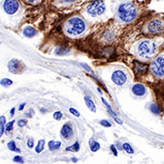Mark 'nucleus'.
I'll list each match as a JSON object with an SVG mask.
<instances>
[{"label":"nucleus","mask_w":164,"mask_h":164,"mask_svg":"<svg viewBox=\"0 0 164 164\" xmlns=\"http://www.w3.org/2000/svg\"><path fill=\"white\" fill-rule=\"evenodd\" d=\"M62 3H66V4H71V3H74L76 2L77 0H60Z\"/></svg>","instance_id":"obj_35"},{"label":"nucleus","mask_w":164,"mask_h":164,"mask_svg":"<svg viewBox=\"0 0 164 164\" xmlns=\"http://www.w3.org/2000/svg\"><path fill=\"white\" fill-rule=\"evenodd\" d=\"M150 69L156 78H164V54H160L151 61Z\"/></svg>","instance_id":"obj_5"},{"label":"nucleus","mask_w":164,"mask_h":164,"mask_svg":"<svg viewBox=\"0 0 164 164\" xmlns=\"http://www.w3.org/2000/svg\"><path fill=\"white\" fill-rule=\"evenodd\" d=\"M150 111H152V112L155 113V114H160V112H161V110H160L159 107L157 106V104H151Z\"/></svg>","instance_id":"obj_26"},{"label":"nucleus","mask_w":164,"mask_h":164,"mask_svg":"<svg viewBox=\"0 0 164 164\" xmlns=\"http://www.w3.org/2000/svg\"><path fill=\"white\" fill-rule=\"evenodd\" d=\"M8 148L11 151H15V152H17V153H19V152H20V150L17 149V147H16V145L14 140H11V141H9L8 143Z\"/></svg>","instance_id":"obj_21"},{"label":"nucleus","mask_w":164,"mask_h":164,"mask_svg":"<svg viewBox=\"0 0 164 164\" xmlns=\"http://www.w3.org/2000/svg\"><path fill=\"white\" fill-rule=\"evenodd\" d=\"M12 84H13V81L9 79H3L0 80V85L3 86V87H5L11 86Z\"/></svg>","instance_id":"obj_25"},{"label":"nucleus","mask_w":164,"mask_h":164,"mask_svg":"<svg viewBox=\"0 0 164 164\" xmlns=\"http://www.w3.org/2000/svg\"><path fill=\"white\" fill-rule=\"evenodd\" d=\"M44 147H45V140L44 139H40V140H38V142L37 146H36V149H35V150H36L37 153H40V152L43 151Z\"/></svg>","instance_id":"obj_19"},{"label":"nucleus","mask_w":164,"mask_h":164,"mask_svg":"<svg viewBox=\"0 0 164 164\" xmlns=\"http://www.w3.org/2000/svg\"><path fill=\"white\" fill-rule=\"evenodd\" d=\"M25 106H26V104H25V103L20 104V106L18 107V109H19V110H23V109H24V108H25Z\"/></svg>","instance_id":"obj_38"},{"label":"nucleus","mask_w":164,"mask_h":164,"mask_svg":"<svg viewBox=\"0 0 164 164\" xmlns=\"http://www.w3.org/2000/svg\"><path fill=\"white\" fill-rule=\"evenodd\" d=\"M111 79L116 85L122 86L127 82V75L122 70H116L112 73L111 76Z\"/></svg>","instance_id":"obj_9"},{"label":"nucleus","mask_w":164,"mask_h":164,"mask_svg":"<svg viewBox=\"0 0 164 164\" xmlns=\"http://www.w3.org/2000/svg\"><path fill=\"white\" fill-rule=\"evenodd\" d=\"M14 113H15V108H12V109H11V110H10V115L13 116Z\"/></svg>","instance_id":"obj_39"},{"label":"nucleus","mask_w":164,"mask_h":164,"mask_svg":"<svg viewBox=\"0 0 164 164\" xmlns=\"http://www.w3.org/2000/svg\"><path fill=\"white\" fill-rule=\"evenodd\" d=\"M13 161L14 162H17V163H24V160H23V158L19 155H16L13 158Z\"/></svg>","instance_id":"obj_29"},{"label":"nucleus","mask_w":164,"mask_h":164,"mask_svg":"<svg viewBox=\"0 0 164 164\" xmlns=\"http://www.w3.org/2000/svg\"><path fill=\"white\" fill-rule=\"evenodd\" d=\"M84 100H85V103L87 105V109H89L90 111H92V112H96L97 111V108H96V105L94 104V102H93V100L91 99V98L90 97H84Z\"/></svg>","instance_id":"obj_14"},{"label":"nucleus","mask_w":164,"mask_h":164,"mask_svg":"<svg viewBox=\"0 0 164 164\" xmlns=\"http://www.w3.org/2000/svg\"><path fill=\"white\" fill-rule=\"evenodd\" d=\"M25 1L28 4H37L39 0H25Z\"/></svg>","instance_id":"obj_37"},{"label":"nucleus","mask_w":164,"mask_h":164,"mask_svg":"<svg viewBox=\"0 0 164 164\" xmlns=\"http://www.w3.org/2000/svg\"><path fill=\"white\" fill-rule=\"evenodd\" d=\"M101 100H102V102L104 103V105H105V106H106L107 108H108V109L109 110V113L111 114V115H112L113 116V118H114V120H116V122H118L119 123V124H122V121L118 118V117H117V115H116V113L114 112V111H113V109H112V108H111L110 106H109V104L106 101V99H105L104 98H101Z\"/></svg>","instance_id":"obj_15"},{"label":"nucleus","mask_w":164,"mask_h":164,"mask_svg":"<svg viewBox=\"0 0 164 164\" xmlns=\"http://www.w3.org/2000/svg\"><path fill=\"white\" fill-rule=\"evenodd\" d=\"M27 147L28 148H33L34 147V139H32V138H29L28 139H27Z\"/></svg>","instance_id":"obj_33"},{"label":"nucleus","mask_w":164,"mask_h":164,"mask_svg":"<svg viewBox=\"0 0 164 164\" xmlns=\"http://www.w3.org/2000/svg\"><path fill=\"white\" fill-rule=\"evenodd\" d=\"M86 10L87 14L93 17L99 16L103 15L106 11V4L104 0H91L87 5Z\"/></svg>","instance_id":"obj_4"},{"label":"nucleus","mask_w":164,"mask_h":164,"mask_svg":"<svg viewBox=\"0 0 164 164\" xmlns=\"http://www.w3.org/2000/svg\"><path fill=\"white\" fill-rule=\"evenodd\" d=\"M0 43H1V42H0Z\"/></svg>","instance_id":"obj_40"},{"label":"nucleus","mask_w":164,"mask_h":164,"mask_svg":"<svg viewBox=\"0 0 164 164\" xmlns=\"http://www.w3.org/2000/svg\"><path fill=\"white\" fill-rule=\"evenodd\" d=\"M37 34H38V30L31 26H27L23 29V35H24L26 38H31L36 36Z\"/></svg>","instance_id":"obj_12"},{"label":"nucleus","mask_w":164,"mask_h":164,"mask_svg":"<svg viewBox=\"0 0 164 164\" xmlns=\"http://www.w3.org/2000/svg\"><path fill=\"white\" fill-rule=\"evenodd\" d=\"M135 70H136V72L138 74H140V75H142V74H145L146 71H147V69H148V66L147 65H145V64H142V63H139V62H137L135 61Z\"/></svg>","instance_id":"obj_13"},{"label":"nucleus","mask_w":164,"mask_h":164,"mask_svg":"<svg viewBox=\"0 0 164 164\" xmlns=\"http://www.w3.org/2000/svg\"><path fill=\"white\" fill-rule=\"evenodd\" d=\"M110 150H111V151L113 152V154H114L115 156L118 155V151H117V150H116V148H115L114 145H111V146H110Z\"/></svg>","instance_id":"obj_34"},{"label":"nucleus","mask_w":164,"mask_h":164,"mask_svg":"<svg viewBox=\"0 0 164 164\" xmlns=\"http://www.w3.org/2000/svg\"><path fill=\"white\" fill-rule=\"evenodd\" d=\"M122 148H123V150H124L127 152V153H128V154H133V153H134V150H133V148L131 147V145L130 143H128V142L123 143Z\"/></svg>","instance_id":"obj_22"},{"label":"nucleus","mask_w":164,"mask_h":164,"mask_svg":"<svg viewBox=\"0 0 164 164\" xmlns=\"http://www.w3.org/2000/svg\"><path fill=\"white\" fill-rule=\"evenodd\" d=\"M8 71L10 73L18 75V74H22L23 72L25 71L26 65L21 60L13 58V59H11L8 62Z\"/></svg>","instance_id":"obj_7"},{"label":"nucleus","mask_w":164,"mask_h":164,"mask_svg":"<svg viewBox=\"0 0 164 164\" xmlns=\"http://www.w3.org/2000/svg\"><path fill=\"white\" fill-rule=\"evenodd\" d=\"M132 92L138 97H142L146 94V87L142 84H135L132 87Z\"/></svg>","instance_id":"obj_11"},{"label":"nucleus","mask_w":164,"mask_h":164,"mask_svg":"<svg viewBox=\"0 0 164 164\" xmlns=\"http://www.w3.org/2000/svg\"><path fill=\"white\" fill-rule=\"evenodd\" d=\"M138 16V9L136 5L131 2L122 3L118 8L119 18L124 23H131L136 19Z\"/></svg>","instance_id":"obj_2"},{"label":"nucleus","mask_w":164,"mask_h":164,"mask_svg":"<svg viewBox=\"0 0 164 164\" xmlns=\"http://www.w3.org/2000/svg\"><path fill=\"white\" fill-rule=\"evenodd\" d=\"M137 51H138V55L141 58H143V59L150 58L156 53L157 44L155 41L151 39H144L139 44Z\"/></svg>","instance_id":"obj_3"},{"label":"nucleus","mask_w":164,"mask_h":164,"mask_svg":"<svg viewBox=\"0 0 164 164\" xmlns=\"http://www.w3.org/2000/svg\"><path fill=\"white\" fill-rule=\"evenodd\" d=\"M164 31V22L160 18H153L144 27V32L150 35H159Z\"/></svg>","instance_id":"obj_6"},{"label":"nucleus","mask_w":164,"mask_h":164,"mask_svg":"<svg viewBox=\"0 0 164 164\" xmlns=\"http://www.w3.org/2000/svg\"><path fill=\"white\" fill-rule=\"evenodd\" d=\"M90 150L93 151V152H96L98 151L99 149H100V145H99V143L98 141H96V140H94L93 139H91L90 140Z\"/></svg>","instance_id":"obj_17"},{"label":"nucleus","mask_w":164,"mask_h":164,"mask_svg":"<svg viewBox=\"0 0 164 164\" xmlns=\"http://www.w3.org/2000/svg\"><path fill=\"white\" fill-rule=\"evenodd\" d=\"M62 113L60 112V111H55L54 114H53V118L56 120H60L62 119Z\"/></svg>","instance_id":"obj_27"},{"label":"nucleus","mask_w":164,"mask_h":164,"mask_svg":"<svg viewBox=\"0 0 164 164\" xmlns=\"http://www.w3.org/2000/svg\"><path fill=\"white\" fill-rule=\"evenodd\" d=\"M69 51H70V49H69V48H68V46H58V48L56 49L55 52L57 55L64 56V55H67Z\"/></svg>","instance_id":"obj_18"},{"label":"nucleus","mask_w":164,"mask_h":164,"mask_svg":"<svg viewBox=\"0 0 164 164\" xmlns=\"http://www.w3.org/2000/svg\"><path fill=\"white\" fill-rule=\"evenodd\" d=\"M60 134H61L62 138L65 139H68L71 138L73 136V128L71 126H70V124L66 123V124L62 127L61 131H60Z\"/></svg>","instance_id":"obj_10"},{"label":"nucleus","mask_w":164,"mask_h":164,"mask_svg":"<svg viewBox=\"0 0 164 164\" xmlns=\"http://www.w3.org/2000/svg\"><path fill=\"white\" fill-rule=\"evenodd\" d=\"M100 125L103 126V127H106V128H109V127H111V124H110V123H109L108 120H100Z\"/></svg>","instance_id":"obj_30"},{"label":"nucleus","mask_w":164,"mask_h":164,"mask_svg":"<svg viewBox=\"0 0 164 164\" xmlns=\"http://www.w3.org/2000/svg\"><path fill=\"white\" fill-rule=\"evenodd\" d=\"M5 118L4 116L0 117V138L3 136L5 132Z\"/></svg>","instance_id":"obj_20"},{"label":"nucleus","mask_w":164,"mask_h":164,"mask_svg":"<svg viewBox=\"0 0 164 164\" xmlns=\"http://www.w3.org/2000/svg\"><path fill=\"white\" fill-rule=\"evenodd\" d=\"M80 65H81L82 67H83V68L86 69L87 72L93 73V72H92V70H91V68H90V67L89 65H87V64H85V63H80Z\"/></svg>","instance_id":"obj_32"},{"label":"nucleus","mask_w":164,"mask_h":164,"mask_svg":"<svg viewBox=\"0 0 164 164\" xmlns=\"http://www.w3.org/2000/svg\"><path fill=\"white\" fill-rule=\"evenodd\" d=\"M79 149H80V145H79V143L77 141V142H75L72 146H70V147H68L67 149H66V150L68 151H72V152H78L79 150Z\"/></svg>","instance_id":"obj_24"},{"label":"nucleus","mask_w":164,"mask_h":164,"mask_svg":"<svg viewBox=\"0 0 164 164\" xmlns=\"http://www.w3.org/2000/svg\"><path fill=\"white\" fill-rule=\"evenodd\" d=\"M48 146L50 150H57L60 148L61 142L58 141V140H50L48 143Z\"/></svg>","instance_id":"obj_16"},{"label":"nucleus","mask_w":164,"mask_h":164,"mask_svg":"<svg viewBox=\"0 0 164 164\" xmlns=\"http://www.w3.org/2000/svg\"><path fill=\"white\" fill-rule=\"evenodd\" d=\"M69 112L71 113V114H73L74 116H76V117H79V116H80V114H79V111L76 109H74V108H70V109H69Z\"/></svg>","instance_id":"obj_31"},{"label":"nucleus","mask_w":164,"mask_h":164,"mask_svg":"<svg viewBox=\"0 0 164 164\" xmlns=\"http://www.w3.org/2000/svg\"><path fill=\"white\" fill-rule=\"evenodd\" d=\"M85 20L79 16H71L65 23V31L69 36H79L86 30Z\"/></svg>","instance_id":"obj_1"},{"label":"nucleus","mask_w":164,"mask_h":164,"mask_svg":"<svg viewBox=\"0 0 164 164\" xmlns=\"http://www.w3.org/2000/svg\"><path fill=\"white\" fill-rule=\"evenodd\" d=\"M14 123H15V120H11V121H9L8 123H7V124H5V132L7 133V134H9L11 131H13Z\"/></svg>","instance_id":"obj_23"},{"label":"nucleus","mask_w":164,"mask_h":164,"mask_svg":"<svg viewBox=\"0 0 164 164\" xmlns=\"http://www.w3.org/2000/svg\"><path fill=\"white\" fill-rule=\"evenodd\" d=\"M27 124V120L26 119H21V120H17V125H18V127H20V128L25 127Z\"/></svg>","instance_id":"obj_28"},{"label":"nucleus","mask_w":164,"mask_h":164,"mask_svg":"<svg viewBox=\"0 0 164 164\" xmlns=\"http://www.w3.org/2000/svg\"><path fill=\"white\" fill-rule=\"evenodd\" d=\"M3 9L8 15H14L19 9L18 0H4Z\"/></svg>","instance_id":"obj_8"},{"label":"nucleus","mask_w":164,"mask_h":164,"mask_svg":"<svg viewBox=\"0 0 164 164\" xmlns=\"http://www.w3.org/2000/svg\"><path fill=\"white\" fill-rule=\"evenodd\" d=\"M33 115H34V110H33V109H29V110H28V112L26 113V116L29 117V118H31V117H32Z\"/></svg>","instance_id":"obj_36"}]
</instances>
